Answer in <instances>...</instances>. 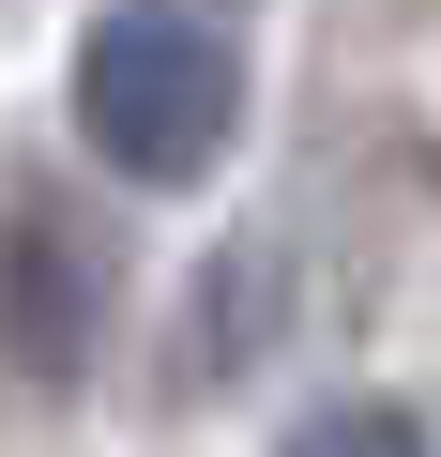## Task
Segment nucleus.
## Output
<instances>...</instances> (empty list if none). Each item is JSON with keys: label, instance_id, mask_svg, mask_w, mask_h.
Listing matches in <instances>:
<instances>
[{"label": "nucleus", "instance_id": "obj_1", "mask_svg": "<svg viewBox=\"0 0 441 457\" xmlns=\"http://www.w3.org/2000/svg\"><path fill=\"white\" fill-rule=\"evenodd\" d=\"M244 122V46L183 0H107L77 31V137L122 183H198Z\"/></svg>", "mask_w": 441, "mask_h": 457}, {"label": "nucleus", "instance_id": "obj_2", "mask_svg": "<svg viewBox=\"0 0 441 457\" xmlns=\"http://www.w3.org/2000/svg\"><path fill=\"white\" fill-rule=\"evenodd\" d=\"M16 351H31V381H77V351H92V245L61 213H16Z\"/></svg>", "mask_w": 441, "mask_h": 457}, {"label": "nucleus", "instance_id": "obj_3", "mask_svg": "<svg viewBox=\"0 0 441 457\" xmlns=\"http://www.w3.org/2000/svg\"><path fill=\"white\" fill-rule=\"evenodd\" d=\"M274 457H426V427H411L396 396H335V411H305Z\"/></svg>", "mask_w": 441, "mask_h": 457}]
</instances>
